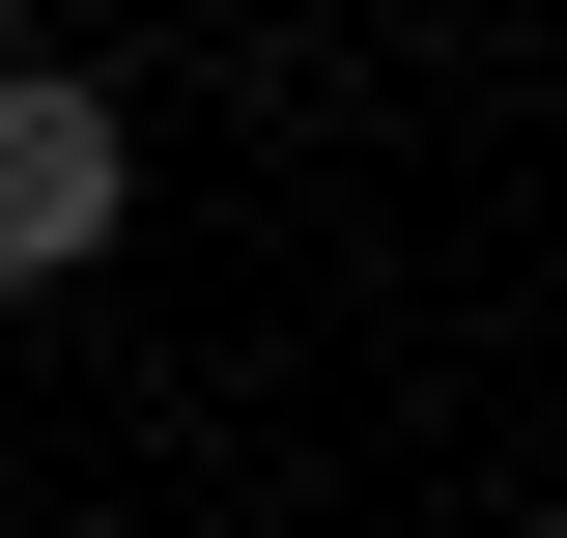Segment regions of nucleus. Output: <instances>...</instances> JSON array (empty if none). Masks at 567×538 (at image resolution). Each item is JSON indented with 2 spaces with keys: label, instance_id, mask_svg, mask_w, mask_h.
<instances>
[{
  "label": "nucleus",
  "instance_id": "nucleus-1",
  "mask_svg": "<svg viewBox=\"0 0 567 538\" xmlns=\"http://www.w3.org/2000/svg\"><path fill=\"white\" fill-rule=\"evenodd\" d=\"M114 199H142L114 85H0V283H85V256H114Z\"/></svg>",
  "mask_w": 567,
  "mask_h": 538
}]
</instances>
